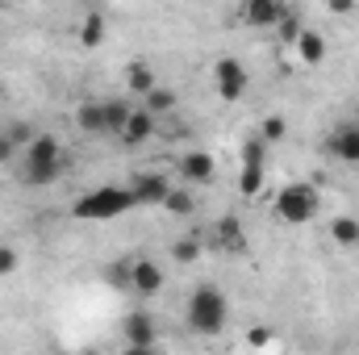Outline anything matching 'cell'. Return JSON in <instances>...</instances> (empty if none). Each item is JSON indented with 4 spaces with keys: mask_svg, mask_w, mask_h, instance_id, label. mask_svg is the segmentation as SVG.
<instances>
[{
    "mask_svg": "<svg viewBox=\"0 0 359 355\" xmlns=\"http://www.w3.org/2000/svg\"><path fill=\"white\" fill-rule=\"evenodd\" d=\"M13 147H17V142H13V138H0V168H4V163H8V155H13Z\"/></svg>",
    "mask_w": 359,
    "mask_h": 355,
    "instance_id": "cell-29",
    "label": "cell"
},
{
    "mask_svg": "<svg viewBox=\"0 0 359 355\" xmlns=\"http://www.w3.org/2000/svg\"><path fill=\"white\" fill-rule=\"evenodd\" d=\"M238 188H243V196H259V188H264V172H255V168H243Z\"/></svg>",
    "mask_w": 359,
    "mask_h": 355,
    "instance_id": "cell-24",
    "label": "cell"
},
{
    "mask_svg": "<svg viewBox=\"0 0 359 355\" xmlns=\"http://www.w3.org/2000/svg\"><path fill=\"white\" fill-rule=\"evenodd\" d=\"M104 280H109V284H117V288H130V264H109Z\"/></svg>",
    "mask_w": 359,
    "mask_h": 355,
    "instance_id": "cell-26",
    "label": "cell"
},
{
    "mask_svg": "<svg viewBox=\"0 0 359 355\" xmlns=\"http://www.w3.org/2000/svg\"><path fill=\"white\" fill-rule=\"evenodd\" d=\"M142 109L159 121L163 113H172V109H176V92H172V88H155L151 96H147V105H142Z\"/></svg>",
    "mask_w": 359,
    "mask_h": 355,
    "instance_id": "cell-20",
    "label": "cell"
},
{
    "mask_svg": "<svg viewBox=\"0 0 359 355\" xmlns=\"http://www.w3.org/2000/svg\"><path fill=\"white\" fill-rule=\"evenodd\" d=\"M17 176H21V184H29V188H46V184H55V180L63 176V147H59L50 134L29 138Z\"/></svg>",
    "mask_w": 359,
    "mask_h": 355,
    "instance_id": "cell-1",
    "label": "cell"
},
{
    "mask_svg": "<svg viewBox=\"0 0 359 355\" xmlns=\"http://www.w3.org/2000/svg\"><path fill=\"white\" fill-rule=\"evenodd\" d=\"M355 126H359V105H355Z\"/></svg>",
    "mask_w": 359,
    "mask_h": 355,
    "instance_id": "cell-31",
    "label": "cell"
},
{
    "mask_svg": "<svg viewBox=\"0 0 359 355\" xmlns=\"http://www.w3.org/2000/svg\"><path fill=\"white\" fill-rule=\"evenodd\" d=\"M17 264H21V255L4 243V247H0V276H13V272H17Z\"/></svg>",
    "mask_w": 359,
    "mask_h": 355,
    "instance_id": "cell-27",
    "label": "cell"
},
{
    "mask_svg": "<svg viewBox=\"0 0 359 355\" xmlns=\"http://www.w3.org/2000/svg\"><path fill=\"white\" fill-rule=\"evenodd\" d=\"M330 155L334 159H343V163H359V126L355 121H343V126H334L330 130Z\"/></svg>",
    "mask_w": 359,
    "mask_h": 355,
    "instance_id": "cell-10",
    "label": "cell"
},
{
    "mask_svg": "<svg viewBox=\"0 0 359 355\" xmlns=\"http://www.w3.org/2000/svg\"><path fill=\"white\" fill-rule=\"evenodd\" d=\"M292 46H297V59H301L305 67H322V59H326V38H322V34L305 29Z\"/></svg>",
    "mask_w": 359,
    "mask_h": 355,
    "instance_id": "cell-15",
    "label": "cell"
},
{
    "mask_svg": "<svg viewBox=\"0 0 359 355\" xmlns=\"http://www.w3.org/2000/svg\"><path fill=\"white\" fill-rule=\"evenodd\" d=\"M276 29H280V38H284V42H297V38H301V34H305V25H301V17H297V13H292V8H288V13H284V21H280V25H276Z\"/></svg>",
    "mask_w": 359,
    "mask_h": 355,
    "instance_id": "cell-23",
    "label": "cell"
},
{
    "mask_svg": "<svg viewBox=\"0 0 359 355\" xmlns=\"http://www.w3.org/2000/svg\"><path fill=\"white\" fill-rule=\"evenodd\" d=\"M318 209H322V196H318L313 184H284L280 196H276V205H271V213L284 226H305V222L318 217Z\"/></svg>",
    "mask_w": 359,
    "mask_h": 355,
    "instance_id": "cell-4",
    "label": "cell"
},
{
    "mask_svg": "<svg viewBox=\"0 0 359 355\" xmlns=\"http://www.w3.org/2000/svg\"><path fill=\"white\" fill-rule=\"evenodd\" d=\"M196 255H201V239H196V234H188V239L172 243V260H176V264H192Z\"/></svg>",
    "mask_w": 359,
    "mask_h": 355,
    "instance_id": "cell-21",
    "label": "cell"
},
{
    "mask_svg": "<svg viewBox=\"0 0 359 355\" xmlns=\"http://www.w3.org/2000/svg\"><path fill=\"white\" fill-rule=\"evenodd\" d=\"M130 113H134V109H130L126 100H104V134H117V138H121Z\"/></svg>",
    "mask_w": 359,
    "mask_h": 355,
    "instance_id": "cell-18",
    "label": "cell"
},
{
    "mask_svg": "<svg viewBox=\"0 0 359 355\" xmlns=\"http://www.w3.org/2000/svg\"><path fill=\"white\" fill-rule=\"evenodd\" d=\"M163 209H168V213H192V196H188V192H176V188H172V196L163 201Z\"/></svg>",
    "mask_w": 359,
    "mask_h": 355,
    "instance_id": "cell-25",
    "label": "cell"
},
{
    "mask_svg": "<svg viewBox=\"0 0 359 355\" xmlns=\"http://www.w3.org/2000/svg\"><path fill=\"white\" fill-rule=\"evenodd\" d=\"M226 322H230V301H226V293L213 288V284H201V288L188 297V326H192L196 335H222Z\"/></svg>",
    "mask_w": 359,
    "mask_h": 355,
    "instance_id": "cell-3",
    "label": "cell"
},
{
    "mask_svg": "<svg viewBox=\"0 0 359 355\" xmlns=\"http://www.w3.org/2000/svg\"><path fill=\"white\" fill-rule=\"evenodd\" d=\"M213 247H222V251H230V255L247 251V234H243V222H238L234 213H226V217L213 222Z\"/></svg>",
    "mask_w": 359,
    "mask_h": 355,
    "instance_id": "cell-11",
    "label": "cell"
},
{
    "mask_svg": "<svg viewBox=\"0 0 359 355\" xmlns=\"http://www.w3.org/2000/svg\"><path fill=\"white\" fill-rule=\"evenodd\" d=\"M330 239L339 247H359V222L355 217H334L330 222Z\"/></svg>",
    "mask_w": 359,
    "mask_h": 355,
    "instance_id": "cell-19",
    "label": "cell"
},
{
    "mask_svg": "<svg viewBox=\"0 0 359 355\" xmlns=\"http://www.w3.org/2000/svg\"><path fill=\"white\" fill-rule=\"evenodd\" d=\"M213 155H205V151H188V155H180V176L188 180V184H209L213 180Z\"/></svg>",
    "mask_w": 359,
    "mask_h": 355,
    "instance_id": "cell-12",
    "label": "cell"
},
{
    "mask_svg": "<svg viewBox=\"0 0 359 355\" xmlns=\"http://www.w3.org/2000/svg\"><path fill=\"white\" fill-rule=\"evenodd\" d=\"M130 209H134V192H130V188H121V184H100V188H92V192H84V196L76 201L72 217H80V222H113V217H121V213H130Z\"/></svg>",
    "mask_w": 359,
    "mask_h": 355,
    "instance_id": "cell-2",
    "label": "cell"
},
{
    "mask_svg": "<svg viewBox=\"0 0 359 355\" xmlns=\"http://www.w3.org/2000/svg\"><path fill=\"white\" fill-rule=\"evenodd\" d=\"M284 13H288L284 0H247V4L238 8L243 25H251V29H276V25L284 21Z\"/></svg>",
    "mask_w": 359,
    "mask_h": 355,
    "instance_id": "cell-6",
    "label": "cell"
},
{
    "mask_svg": "<svg viewBox=\"0 0 359 355\" xmlns=\"http://www.w3.org/2000/svg\"><path fill=\"white\" fill-rule=\"evenodd\" d=\"M255 134H259V138H264V142H280V138H284V134H288V121H284V117H276V113H271V117H264V126H259V130H255Z\"/></svg>",
    "mask_w": 359,
    "mask_h": 355,
    "instance_id": "cell-22",
    "label": "cell"
},
{
    "mask_svg": "<svg viewBox=\"0 0 359 355\" xmlns=\"http://www.w3.org/2000/svg\"><path fill=\"white\" fill-rule=\"evenodd\" d=\"M76 126H80V134L100 138V134H104V100H84V105L76 109Z\"/></svg>",
    "mask_w": 359,
    "mask_h": 355,
    "instance_id": "cell-14",
    "label": "cell"
},
{
    "mask_svg": "<svg viewBox=\"0 0 359 355\" xmlns=\"http://www.w3.org/2000/svg\"><path fill=\"white\" fill-rule=\"evenodd\" d=\"M104 29H109V21H104V13H100V8L84 13V21H80V46L96 51V46L104 42Z\"/></svg>",
    "mask_w": 359,
    "mask_h": 355,
    "instance_id": "cell-17",
    "label": "cell"
},
{
    "mask_svg": "<svg viewBox=\"0 0 359 355\" xmlns=\"http://www.w3.org/2000/svg\"><path fill=\"white\" fill-rule=\"evenodd\" d=\"M247 339H251V347H268L271 330H268V326H251V330H247Z\"/></svg>",
    "mask_w": 359,
    "mask_h": 355,
    "instance_id": "cell-28",
    "label": "cell"
},
{
    "mask_svg": "<svg viewBox=\"0 0 359 355\" xmlns=\"http://www.w3.org/2000/svg\"><path fill=\"white\" fill-rule=\"evenodd\" d=\"M121 335H126V347H155V318L147 309H134L126 314Z\"/></svg>",
    "mask_w": 359,
    "mask_h": 355,
    "instance_id": "cell-9",
    "label": "cell"
},
{
    "mask_svg": "<svg viewBox=\"0 0 359 355\" xmlns=\"http://www.w3.org/2000/svg\"><path fill=\"white\" fill-rule=\"evenodd\" d=\"M130 293H138V297H159L163 293V267L151 264V260H138V264H130Z\"/></svg>",
    "mask_w": 359,
    "mask_h": 355,
    "instance_id": "cell-8",
    "label": "cell"
},
{
    "mask_svg": "<svg viewBox=\"0 0 359 355\" xmlns=\"http://www.w3.org/2000/svg\"><path fill=\"white\" fill-rule=\"evenodd\" d=\"M130 192H134V205H163L172 196V180L163 172H142L130 184Z\"/></svg>",
    "mask_w": 359,
    "mask_h": 355,
    "instance_id": "cell-7",
    "label": "cell"
},
{
    "mask_svg": "<svg viewBox=\"0 0 359 355\" xmlns=\"http://www.w3.org/2000/svg\"><path fill=\"white\" fill-rule=\"evenodd\" d=\"M155 126H159V121H155L147 109H134L130 121H126V130H121V142H126V147H142V142L155 134Z\"/></svg>",
    "mask_w": 359,
    "mask_h": 355,
    "instance_id": "cell-13",
    "label": "cell"
},
{
    "mask_svg": "<svg viewBox=\"0 0 359 355\" xmlns=\"http://www.w3.org/2000/svg\"><path fill=\"white\" fill-rule=\"evenodd\" d=\"M121 355H155V347H126Z\"/></svg>",
    "mask_w": 359,
    "mask_h": 355,
    "instance_id": "cell-30",
    "label": "cell"
},
{
    "mask_svg": "<svg viewBox=\"0 0 359 355\" xmlns=\"http://www.w3.org/2000/svg\"><path fill=\"white\" fill-rule=\"evenodd\" d=\"M126 88L134 92V96H142V100H147L151 92L159 88V84H155V72H151V63H142V59H134V63L126 67Z\"/></svg>",
    "mask_w": 359,
    "mask_h": 355,
    "instance_id": "cell-16",
    "label": "cell"
},
{
    "mask_svg": "<svg viewBox=\"0 0 359 355\" xmlns=\"http://www.w3.org/2000/svg\"><path fill=\"white\" fill-rule=\"evenodd\" d=\"M213 88H217V96L222 100H238L243 92H247V67L238 63V59H217L213 63Z\"/></svg>",
    "mask_w": 359,
    "mask_h": 355,
    "instance_id": "cell-5",
    "label": "cell"
}]
</instances>
